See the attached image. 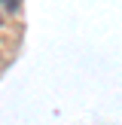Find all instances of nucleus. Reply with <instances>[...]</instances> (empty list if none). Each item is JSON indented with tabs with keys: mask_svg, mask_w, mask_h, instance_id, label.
Listing matches in <instances>:
<instances>
[{
	"mask_svg": "<svg viewBox=\"0 0 122 125\" xmlns=\"http://www.w3.org/2000/svg\"><path fill=\"white\" fill-rule=\"evenodd\" d=\"M0 6H3L6 12H15L18 9V0H0Z\"/></svg>",
	"mask_w": 122,
	"mask_h": 125,
	"instance_id": "1",
	"label": "nucleus"
},
{
	"mask_svg": "<svg viewBox=\"0 0 122 125\" xmlns=\"http://www.w3.org/2000/svg\"><path fill=\"white\" fill-rule=\"evenodd\" d=\"M0 28H3V15H0Z\"/></svg>",
	"mask_w": 122,
	"mask_h": 125,
	"instance_id": "2",
	"label": "nucleus"
}]
</instances>
